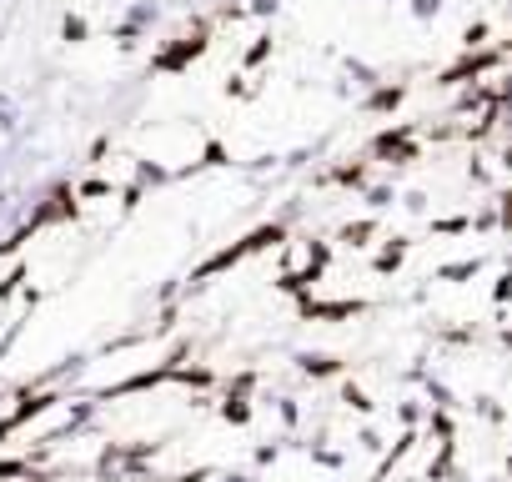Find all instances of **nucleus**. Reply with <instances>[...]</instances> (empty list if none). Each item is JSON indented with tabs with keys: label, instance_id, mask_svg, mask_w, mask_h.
Instances as JSON below:
<instances>
[{
	"label": "nucleus",
	"instance_id": "nucleus-1",
	"mask_svg": "<svg viewBox=\"0 0 512 482\" xmlns=\"http://www.w3.org/2000/svg\"><path fill=\"white\" fill-rule=\"evenodd\" d=\"M26 131V111L11 91H0V141H16Z\"/></svg>",
	"mask_w": 512,
	"mask_h": 482
},
{
	"label": "nucleus",
	"instance_id": "nucleus-2",
	"mask_svg": "<svg viewBox=\"0 0 512 482\" xmlns=\"http://www.w3.org/2000/svg\"><path fill=\"white\" fill-rule=\"evenodd\" d=\"M156 16H161V6H156V0H136V6L126 11V21H121V36H136V31L156 26Z\"/></svg>",
	"mask_w": 512,
	"mask_h": 482
},
{
	"label": "nucleus",
	"instance_id": "nucleus-3",
	"mask_svg": "<svg viewBox=\"0 0 512 482\" xmlns=\"http://www.w3.org/2000/svg\"><path fill=\"white\" fill-rule=\"evenodd\" d=\"M437 11H442V0H412V16L417 21H432Z\"/></svg>",
	"mask_w": 512,
	"mask_h": 482
},
{
	"label": "nucleus",
	"instance_id": "nucleus-4",
	"mask_svg": "<svg viewBox=\"0 0 512 482\" xmlns=\"http://www.w3.org/2000/svg\"><path fill=\"white\" fill-rule=\"evenodd\" d=\"M251 11H262V16H272V11H277V0H251Z\"/></svg>",
	"mask_w": 512,
	"mask_h": 482
},
{
	"label": "nucleus",
	"instance_id": "nucleus-5",
	"mask_svg": "<svg viewBox=\"0 0 512 482\" xmlns=\"http://www.w3.org/2000/svg\"><path fill=\"white\" fill-rule=\"evenodd\" d=\"M0 176H6V161H0Z\"/></svg>",
	"mask_w": 512,
	"mask_h": 482
},
{
	"label": "nucleus",
	"instance_id": "nucleus-6",
	"mask_svg": "<svg viewBox=\"0 0 512 482\" xmlns=\"http://www.w3.org/2000/svg\"><path fill=\"white\" fill-rule=\"evenodd\" d=\"M0 36H6V26H0Z\"/></svg>",
	"mask_w": 512,
	"mask_h": 482
}]
</instances>
